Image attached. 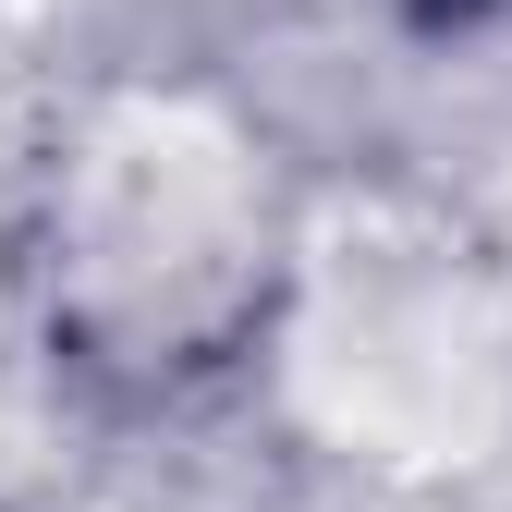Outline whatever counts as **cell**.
Instances as JSON below:
<instances>
[{
    "label": "cell",
    "instance_id": "cell-1",
    "mask_svg": "<svg viewBox=\"0 0 512 512\" xmlns=\"http://www.w3.org/2000/svg\"><path fill=\"white\" fill-rule=\"evenodd\" d=\"M427 25H488V13H512V0H415Z\"/></svg>",
    "mask_w": 512,
    "mask_h": 512
}]
</instances>
